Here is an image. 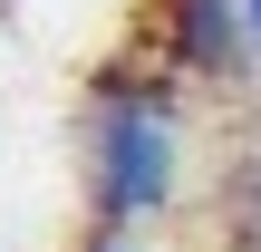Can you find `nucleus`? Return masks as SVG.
<instances>
[{
	"label": "nucleus",
	"instance_id": "nucleus-2",
	"mask_svg": "<svg viewBox=\"0 0 261 252\" xmlns=\"http://www.w3.org/2000/svg\"><path fill=\"white\" fill-rule=\"evenodd\" d=\"M165 58L194 78H223L252 58V10L242 0H165Z\"/></svg>",
	"mask_w": 261,
	"mask_h": 252
},
{
	"label": "nucleus",
	"instance_id": "nucleus-3",
	"mask_svg": "<svg viewBox=\"0 0 261 252\" xmlns=\"http://www.w3.org/2000/svg\"><path fill=\"white\" fill-rule=\"evenodd\" d=\"M87 252H145V243H136V233H107V223H97V243H87Z\"/></svg>",
	"mask_w": 261,
	"mask_h": 252
},
{
	"label": "nucleus",
	"instance_id": "nucleus-4",
	"mask_svg": "<svg viewBox=\"0 0 261 252\" xmlns=\"http://www.w3.org/2000/svg\"><path fill=\"white\" fill-rule=\"evenodd\" d=\"M242 10H252V49H261V0H242Z\"/></svg>",
	"mask_w": 261,
	"mask_h": 252
},
{
	"label": "nucleus",
	"instance_id": "nucleus-1",
	"mask_svg": "<svg viewBox=\"0 0 261 252\" xmlns=\"http://www.w3.org/2000/svg\"><path fill=\"white\" fill-rule=\"evenodd\" d=\"M77 146H87V214L107 233H136L184 194V126L155 87H126V78L97 87Z\"/></svg>",
	"mask_w": 261,
	"mask_h": 252
}]
</instances>
